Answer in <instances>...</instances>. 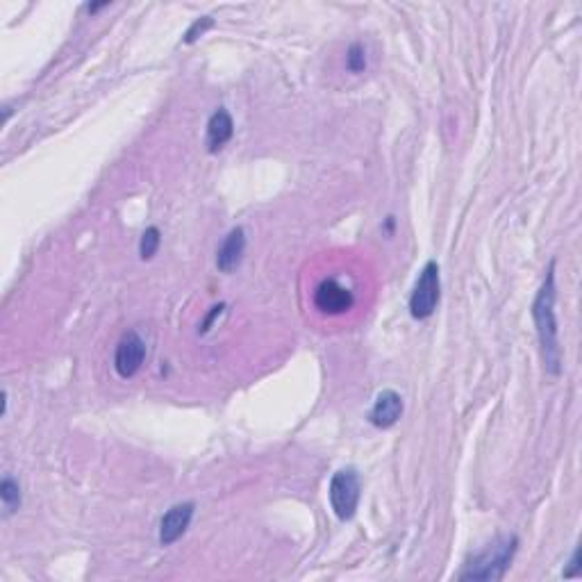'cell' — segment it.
I'll return each instance as SVG.
<instances>
[{
    "instance_id": "16",
    "label": "cell",
    "mask_w": 582,
    "mask_h": 582,
    "mask_svg": "<svg viewBox=\"0 0 582 582\" xmlns=\"http://www.w3.org/2000/svg\"><path fill=\"white\" fill-rule=\"evenodd\" d=\"M577 571H580V549H576L571 562H568V568H564V577L577 576Z\"/></svg>"
},
{
    "instance_id": "14",
    "label": "cell",
    "mask_w": 582,
    "mask_h": 582,
    "mask_svg": "<svg viewBox=\"0 0 582 582\" xmlns=\"http://www.w3.org/2000/svg\"><path fill=\"white\" fill-rule=\"evenodd\" d=\"M212 25H214V21L209 19V16H203V19L194 21V25H191V28L187 30V34H185V43H194L196 39L203 37V34L208 32V30L212 28Z\"/></svg>"
},
{
    "instance_id": "13",
    "label": "cell",
    "mask_w": 582,
    "mask_h": 582,
    "mask_svg": "<svg viewBox=\"0 0 582 582\" xmlns=\"http://www.w3.org/2000/svg\"><path fill=\"white\" fill-rule=\"evenodd\" d=\"M346 69L351 73H365L366 71V51L362 43H353L346 52Z\"/></svg>"
},
{
    "instance_id": "6",
    "label": "cell",
    "mask_w": 582,
    "mask_h": 582,
    "mask_svg": "<svg viewBox=\"0 0 582 582\" xmlns=\"http://www.w3.org/2000/svg\"><path fill=\"white\" fill-rule=\"evenodd\" d=\"M314 305L323 314H344L356 305V296L335 278H326L314 289Z\"/></svg>"
},
{
    "instance_id": "1",
    "label": "cell",
    "mask_w": 582,
    "mask_h": 582,
    "mask_svg": "<svg viewBox=\"0 0 582 582\" xmlns=\"http://www.w3.org/2000/svg\"><path fill=\"white\" fill-rule=\"evenodd\" d=\"M555 299H558V287H555V262H550L546 278L532 300V321L537 328V339H540L541 362H544L546 374H562V346H559L558 314H555Z\"/></svg>"
},
{
    "instance_id": "4",
    "label": "cell",
    "mask_w": 582,
    "mask_h": 582,
    "mask_svg": "<svg viewBox=\"0 0 582 582\" xmlns=\"http://www.w3.org/2000/svg\"><path fill=\"white\" fill-rule=\"evenodd\" d=\"M441 299V278H439V264L437 262H426V266L419 273L414 291L410 296V314L417 321H426L435 314L437 305Z\"/></svg>"
},
{
    "instance_id": "10",
    "label": "cell",
    "mask_w": 582,
    "mask_h": 582,
    "mask_svg": "<svg viewBox=\"0 0 582 582\" xmlns=\"http://www.w3.org/2000/svg\"><path fill=\"white\" fill-rule=\"evenodd\" d=\"M232 134H235V121H232L227 109L218 107L208 121V151L218 152L230 142Z\"/></svg>"
},
{
    "instance_id": "12",
    "label": "cell",
    "mask_w": 582,
    "mask_h": 582,
    "mask_svg": "<svg viewBox=\"0 0 582 582\" xmlns=\"http://www.w3.org/2000/svg\"><path fill=\"white\" fill-rule=\"evenodd\" d=\"M160 244H162L160 227H155V226L146 227L142 235V239H139V257H142L143 262L152 260V257H155V253L160 251Z\"/></svg>"
},
{
    "instance_id": "8",
    "label": "cell",
    "mask_w": 582,
    "mask_h": 582,
    "mask_svg": "<svg viewBox=\"0 0 582 582\" xmlns=\"http://www.w3.org/2000/svg\"><path fill=\"white\" fill-rule=\"evenodd\" d=\"M402 417V398L401 393L393 392V389H384L375 396L374 407L369 412V423L371 426L380 428V430H387V428L396 426L398 419Z\"/></svg>"
},
{
    "instance_id": "15",
    "label": "cell",
    "mask_w": 582,
    "mask_h": 582,
    "mask_svg": "<svg viewBox=\"0 0 582 582\" xmlns=\"http://www.w3.org/2000/svg\"><path fill=\"white\" fill-rule=\"evenodd\" d=\"M223 309H226V305H217V308H212V312L208 314V319H205V321L200 323V328H199L200 335H205V332H209V328H212V323L217 321V317H221Z\"/></svg>"
},
{
    "instance_id": "2",
    "label": "cell",
    "mask_w": 582,
    "mask_h": 582,
    "mask_svg": "<svg viewBox=\"0 0 582 582\" xmlns=\"http://www.w3.org/2000/svg\"><path fill=\"white\" fill-rule=\"evenodd\" d=\"M516 550H519V537L505 535L494 540L492 544L478 555L464 564L459 580H474V582H498L505 577L507 568L512 567Z\"/></svg>"
},
{
    "instance_id": "9",
    "label": "cell",
    "mask_w": 582,
    "mask_h": 582,
    "mask_svg": "<svg viewBox=\"0 0 582 582\" xmlns=\"http://www.w3.org/2000/svg\"><path fill=\"white\" fill-rule=\"evenodd\" d=\"M246 253V232L244 227H232L217 251V266L221 273H232L244 260Z\"/></svg>"
},
{
    "instance_id": "5",
    "label": "cell",
    "mask_w": 582,
    "mask_h": 582,
    "mask_svg": "<svg viewBox=\"0 0 582 582\" xmlns=\"http://www.w3.org/2000/svg\"><path fill=\"white\" fill-rule=\"evenodd\" d=\"M143 362H146V341L134 330L125 332L116 344V351H114V369L119 374V378L128 380L137 375Z\"/></svg>"
},
{
    "instance_id": "11",
    "label": "cell",
    "mask_w": 582,
    "mask_h": 582,
    "mask_svg": "<svg viewBox=\"0 0 582 582\" xmlns=\"http://www.w3.org/2000/svg\"><path fill=\"white\" fill-rule=\"evenodd\" d=\"M0 501H3V514L12 516L21 507V487L12 476L0 480Z\"/></svg>"
},
{
    "instance_id": "3",
    "label": "cell",
    "mask_w": 582,
    "mask_h": 582,
    "mask_svg": "<svg viewBox=\"0 0 582 582\" xmlns=\"http://www.w3.org/2000/svg\"><path fill=\"white\" fill-rule=\"evenodd\" d=\"M328 496H330V505L332 510H335V514L339 516L341 521H351L353 516H356L357 505H360L362 498V483L357 469L346 467V469L337 471L330 480Z\"/></svg>"
},
{
    "instance_id": "7",
    "label": "cell",
    "mask_w": 582,
    "mask_h": 582,
    "mask_svg": "<svg viewBox=\"0 0 582 582\" xmlns=\"http://www.w3.org/2000/svg\"><path fill=\"white\" fill-rule=\"evenodd\" d=\"M196 505L194 503H180V505H173L160 521V544L171 546L176 544L182 535L189 528L191 519H194Z\"/></svg>"
}]
</instances>
